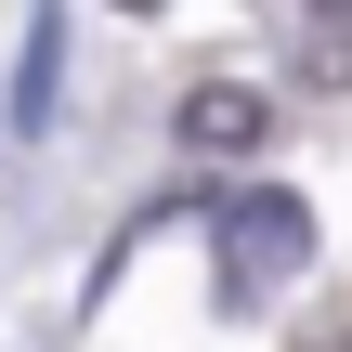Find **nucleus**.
Here are the masks:
<instances>
[{
  "label": "nucleus",
  "instance_id": "f257e3e1",
  "mask_svg": "<svg viewBox=\"0 0 352 352\" xmlns=\"http://www.w3.org/2000/svg\"><path fill=\"white\" fill-rule=\"evenodd\" d=\"M209 248H222V314H261V300L314 261V209H300L287 183H235V196L209 209Z\"/></svg>",
  "mask_w": 352,
  "mask_h": 352
},
{
  "label": "nucleus",
  "instance_id": "20e7f679",
  "mask_svg": "<svg viewBox=\"0 0 352 352\" xmlns=\"http://www.w3.org/2000/svg\"><path fill=\"white\" fill-rule=\"evenodd\" d=\"M300 65L340 91V78H352V13H314V26H300Z\"/></svg>",
  "mask_w": 352,
  "mask_h": 352
},
{
  "label": "nucleus",
  "instance_id": "f03ea898",
  "mask_svg": "<svg viewBox=\"0 0 352 352\" xmlns=\"http://www.w3.org/2000/svg\"><path fill=\"white\" fill-rule=\"evenodd\" d=\"M65 118V13H26V65H13V131Z\"/></svg>",
  "mask_w": 352,
  "mask_h": 352
},
{
  "label": "nucleus",
  "instance_id": "7ed1b4c3",
  "mask_svg": "<svg viewBox=\"0 0 352 352\" xmlns=\"http://www.w3.org/2000/svg\"><path fill=\"white\" fill-rule=\"evenodd\" d=\"M261 131H274V104H261V91H235V78H222V91H196V104H183V144H209V157H248V144H261Z\"/></svg>",
  "mask_w": 352,
  "mask_h": 352
}]
</instances>
